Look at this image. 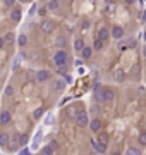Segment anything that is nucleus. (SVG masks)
I'll return each instance as SVG.
<instances>
[{"label": "nucleus", "instance_id": "1", "mask_svg": "<svg viewBox=\"0 0 146 155\" xmlns=\"http://www.w3.org/2000/svg\"><path fill=\"white\" fill-rule=\"evenodd\" d=\"M67 60H69V55H67L65 50H59L55 55H53V62H55L57 67H64L67 64Z\"/></svg>", "mask_w": 146, "mask_h": 155}, {"label": "nucleus", "instance_id": "2", "mask_svg": "<svg viewBox=\"0 0 146 155\" xmlns=\"http://www.w3.org/2000/svg\"><path fill=\"white\" fill-rule=\"evenodd\" d=\"M76 122H77V126H88V114L86 112H79V114H76Z\"/></svg>", "mask_w": 146, "mask_h": 155}, {"label": "nucleus", "instance_id": "3", "mask_svg": "<svg viewBox=\"0 0 146 155\" xmlns=\"http://www.w3.org/2000/svg\"><path fill=\"white\" fill-rule=\"evenodd\" d=\"M53 29H55V22H53V21H43L42 22V31H43V33H47V35H48V33H52Z\"/></svg>", "mask_w": 146, "mask_h": 155}, {"label": "nucleus", "instance_id": "4", "mask_svg": "<svg viewBox=\"0 0 146 155\" xmlns=\"http://www.w3.org/2000/svg\"><path fill=\"white\" fill-rule=\"evenodd\" d=\"M110 35L115 38V40H120L122 36H124V29L120 28V26H113L112 28V31H110Z\"/></svg>", "mask_w": 146, "mask_h": 155}, {"label": "nucleus", "instance_id": "5", "mask_svg": "<svg viewBox=\"0 0 146 155\" xmlns=\"http://www.w3.org/2000/svg\"><path fill=\"white\" fill-rule=\"evenodd\" d=\"M102 95H103V102H110V100H113V97H115L113 90H110V88L102 90Z\"/></svg>", "mask_w": 146, "mask_h": 155}, {"label": "nucleus", "instance_id": "6", "mask_svg": "<svg viewBox=\"0 0 146 155\" xmlns=\"http://www.w3.org/2000/svg\"><path fill=\"white\" fill-rule=\"evenodd\" d=\"M88 124H90V129L93 133H98V131L102 129V121L100 119H93L91 122H88Z\"/></svg>", "mask_w": 146, "mask_h": 155}, {"label": "nucleus", "instance_id": "7", "mask_svg": "<svg viewBox=\"0 0 146 155\" xmlns=\"http://www.w3.org/2000/svg\"><path fill=\"white\" fill-rule=\"evenodd\" d=\"M108 38H110V31H108V29L102 28L100 31H98V40H102V42H107Z\"/></svg>", "mask_w": 146, "mask_h": 155}, {"label": "nucleus", "instance_id": "8", "mask_svg": "<svg viewBox=\"0 0 146 155\" xmlns=\"http://www.w3.org/2000/svg\"><path fill=\"white\" fill-rule=\"evenodd\" d=\"M48 78H50L48 71H40V72L36 74V81H38V83H43V81H47Z\"/></svg>", "mask_w": 146, "mask_h": 155}, {"label": "nucleus", "instance_id": "9", "mask_svg": "<svg viewBox=\"0 0 146 155\" xmlns=\"http://www.w3.org/2000/svg\"><path fill=\"white\" fill-rule=\"evenodd\" d=\"M10 17H12V21H14V22H19V21H21V17H22L21 9H14V10L10 12Z\"/></svg>", "mask_w": 146, "mask_h": 155}, {"label": "nucleus", "instance_id": "10", "mask_svg": "<svg viewBox=\"0 0 146 155\" xmlns=\"http://www.w3.org/2000/svg\"><path fill=\"white\" fill-rule=\"evenodd\" d=\"M10 117H12V116H10V112H7V110H5V112H2V116H0V122L5 126V124H9V122H10Z\"/></svg>", "mask_w": 146, "mask_h": 155}, {"label": "nucleus", "instance_id": "11", "mask_svg": "<svg viewBox=\"0 0 146 155\" xmlns=\"http://www.w3.org/2000/svg\"><path fill=\"white\" fill-rule=\"evenodd\" d=\"M98 143H100V145H102V147H105V148H107V143H108V134H107V133H102V134H100V136H98Z\"/></svg>", "mask_w": 146, "mask_h": 155}, {"label": "nucleus", "instance_id": "12", "mask_svg": "<svg viewBox=\"0 0 146 155\" xmlns=\"http://www.w3.org/2000/svg\"><path fill=\"white\" fill-rule=\"evenodd\" d=\"M115 81L117 83H124V79H125V72L124 71H115Z\"/></svg>", "mask_w": 146, "mask_h": 155}, {"label": "nucleus", "instance_id": "13", "mask_svg": "<svg viewBox=\"0 0 146 155\" xmlns=\"http://www.w3.org/2000/svg\"><path fill=\"white\" fill-rule=\"evenodd\" d=\"M84 47H86V45H84L83 38H77L76 42H74V50H77V52H81V50H83Z\"/></svg>", "mask_w": 146, "mask_h": 155}, {"label": "nucleus", "instance_id": "14", "mask_svg": "<svg viewBox=\"0 0 146 155\" xmlns=\"http://www.w3.org/2000/svg\"><path fill=\"white\" fill-rule=\"evenodd\" d=\"M53 88H55L57 92H62L64 88H65V83H64L62 79H57L55 83H53Z\"/></svg>", "mask_w": 146, "mask_h": 155}, {"label": "nucleus", "instance_id": "15", "mask_svg": "<svg viewBox=\"0 0 146 155\" xmlns=\"http://www.w3.org/2000/svg\"><path fill=\"white\" fill-rule=\"evenodd\" d=\"M91 145H93V148H95L96 152H100V154H103V152H105V147H102L96 140H91Z\"/></svg>", "mask_w": 146, "mask_h": 155}, {"label": "nucleus", "instance_id": "16", "mask_svg": "<svg viewBox=\"0 0 146 155\" xmlns=\"http://www.w3.org/2000/svg\"><path fill=\"white\" fill-rule=\"evenodd\" d=\"M9 141H10V136L7 133H2L0 134V145H7Z\"/></svg>", "mask_w": 146, "mask_h": 155}, {"label": "nucleus", "instance_id": "17", "mask_svg": "<svg viewBox=\"0 0 146 155\" xmlns=\"http://www.w3.org/2000/svg\"><path fill=\"white\" fill-rule=\"evenodd\" d=\"M81 54H83V59H90L91 54H93V50H91L90 47H84V48L81 50Z\"/></svg>", "mask_w": 146, "mask_h": 155}, {"label": "nucleus", "instance_id": "18", "mask_svg": "<svg viewBox=\"0 0 146 155\" xmlns=\"http://www.w3.org/2000/svg\"><path fill=\"white\" fill-rule=\"evenodd\" d=\"M48 9H50V10H57V9H59V0H50V2H48Z\"/></svg>", "mask_w": 146, "mask_h": 155}, {"label": "nucleus", "instance_id": "19", "mask_svg": "<svg viewBox=\"0 0 146 155\" xmlns=\"http://www.w3.org/2000/svg\"><path fill=\"white\" fill-rule=\"evenodd\" d=\"M125 155H141V152H139L138 148L131 147V148H127V152H125Z\"/></svg>", "mask_w": 146, "mask_h": 155}, {"label": "nucleus", "instance_id": "20", "mask_svg": "<svg viewBox=\"0 0 146 155\" xmlns=\"http://www.w3.org/2000/svg\"><path fill=\"white\" fill-rule=\"evenodd\" d=\"M42 155H53V148L52 147H43L42 148Z\"/></svg>", "mask_w": 146, "mask_h": 155}, {"label": "nucleus", "instance_id": "21", "mask_svg": "<svg viewBox=\"0 0 146 155\" xmlns=\"http://www.w3.org/2000/svg\"><path fill=\"white\" fill-rule=\"evenodd\" d=\"M4 43H7V45H12V43H14V35H12V33H9V35L4 38Z\"/></svg>", "mask_w": 146, "mask_h": 155}, {"label": "nucleus", "instance_id": "22", "mask_svg": "<svg viewBox=\"0 0 146 155\" xmlns=\"http://www.w3.org/2000/svg\"><path fill=\"white\" fill-rule=\"evenodd\" d=\"M93 48H95V50H102V48H103V42L96 38V40H95V43H93Z\"/></svg>", "mask_w": 146, "mask_h": 155}, {"label": "nucleus", "instance_id": "23", "mask_svg": "<svg viewBox=\"0 0 146 155\" xmlns=\"http://www.w3.org/2000/svg\"><path fill=\"white\" fill-rule=\"evenodd\" d=\"M95 100L100 102V104H103V95H102V90H96V92H95Z\"/></svg>", "mask_w": 146, "mask_h": 155}, {"label": "nucleus", "instance_id": "24", "mask_svg": "<svg viewBox=\"0 0 146 155\" xmlns=\"http://www.w3.org/2000/svg\"><path fill=\"white\" fill-rule=\"evenodd\" d=\"M55 43L59 45V47H65V38H64V36H57Z\"/></svg>", "mask_w": 146, "mask_h": 155}, {"label": "nucleus", "instance_id": "25", "mask_svg": "<svg viewBox=\"0 0 146 155\" xmlns=\"http://www.w3.org/2000/svg\"><path fill=\"white\" fill-rule=\"evenodd\" d=\"M42 116H43V109H36L35 112H33V117H35V119H40Z\"/></svg>", "mask_w": 146, "mask_h": 155}, {"label": "nucleus", "instance_id": "26", "mask_svg": "<svg viewBox=\"0 0 146 155\" xmlns=\"http://www.w3.org/2000/svg\"><path fill=\"white\" fill-rule=\"evenodd\" d=\"M17 42H19V45H26V42H28V38H26V35H21L19 38H17Z\"/></svg>", "mask_w": 146, "mask_h": 155}, {"label": "nucleus", "instance_id": "27", "mask_svg": "<svg viewBox=\"0 0 146 155\" xmlns=\"http://www.w3.org/2000/svg\"><path fill=\"white\" fill-rule=\"evenodd\" d=\"M139 143H141L143 147L146 145V133H141V134H139Z\"/></svg>", "mask_w": 146, "mask_h": 155}, {"label": "nucleus", "instance_id": "28", "mask_svg": "<svg viewBox=\"0 0 146 155\" xmlns=\"http://www.w3.org/2000/svg\"><path fill=\"white\" fill-rule=\"evenodd\" d=\"M19 143H21V145H24V143H28V136H26V134H22V136H19Z\"/></svg>", "mask_w": 146, "mask_h": 155}, {"label": "nucleus", "instance_id": "29", "mask_svg": "<svg viewBox=\"0 0 146 155\" xmlns=\"http://www.w3.org/2000/svg\"><path fill=\"white\" fill-rule=\"evenodd\" d=\"M12 93H14V90H12V86H7V88H5V95H7V97H10Z\"/></svg>", "mask_w": 146, "mask_h": 155}, {"label": "nucleus", "instance_id": "30", "mask_svg": "<svg viewBox=\"0 0 146 155\" xmlns=\"http://www.w3.org/2000/svg\"><path fill=\"white\" fill-rule=\"evenodd\" d=\"M12 4H14V0H5V5H7V7H10Z\"/></svg>", "mask_w": 146, "mask_h": 155}, {"label": "nucleus", "instance_id": "31", "mask_svg": "<svg viewBox=\"0 0 146 155\" xmlns=\"http://www.w3.org/2000/svg\"><path fill=\"white\" fill-rule=\"evenodd\" d=\"M134 2H136V0H125V4H127V5H132Z\"/></svg>", "mask_w": 146, "mask_h": 155}, {"label": "nucleus", "instance_id": "32", "mask_svg": "<svg viewBox=\"0 0 146 155\" xmlns=\"http://www.w3.org/2000/svg\"><path fill=\"white\" fill-rule=\"evenodd\" d=\"M21 155H29V152H28V150H22V152H21Z\"/></svg>", "mask_w": 146, "mask_h": 155}, {"label": "nucleus", "instance_id": "33", "mask_svg": "<svg viewBox=\"0 0 146 155\" xmlns=\"http://www.w3.org/2000/svg\"><path fill=\"white\" fill-rule=\"evenodd\" d=\"M4 47V38H0V48Z\"/></svg>", "mask_w": 146, "mask_h": 155}, {"label": "nucleus", "instance_id": "34", "mask_svg": "<svg viewBox=\"0 0 146 155\" xmlns=\"http://www.w3.org/2000/svg\"><path fill=\"white\" fill-rule=\"evenodd\" d=\"M145 42H146V31H145Z\"/></svg>", "mask_w": 146, "mask_h": 155}, {"label": "nucleus", "instance_id": "35", "mask_svg": "<svg viewBox=\"0 0 146 155\" xmlns=\"http://www.w3.org/2000/svg\"><path fill=\"white\" fill-rule=\"evenodd\" d=\"M19 2H28V0H19Z\"/></svg>", "mask_w": 146, "mask_h": 155}, {"label": "nucleus", "instance_id": "36", "mask_svg": "<svg viewBox=\"0 0 146 155\" xmlns=\"http://www.w3.org/2000/svg\"><path fill=\"white\" fill-rule=\"evenodd\" d=\"M113 155H119V154H113Z\"/></svg>", "mask_w": 146, "mask_h": 155}]
</instances>
